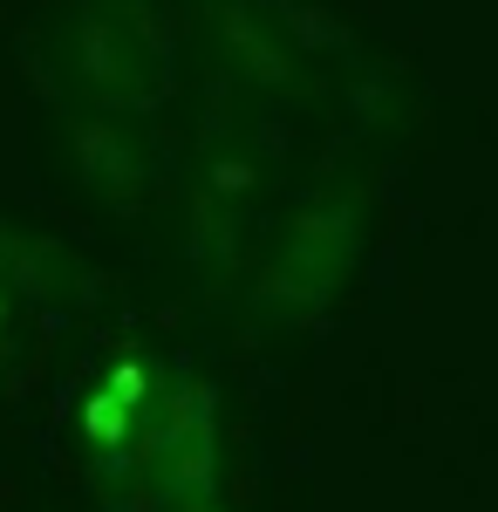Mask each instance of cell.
<instances>
[{
  "mask_svg": "<svg viewBox=\"0 0 498 512\" xmlns=\"http://www.w3.org/2000/svg\"><path fill=\"white\" fill-rule=\"evenodd\" d=\"M219 485V431H212V390L185 383L157 431L137 437V492L151 506H205Z\"/></svg>",
  "mask_w": 498,
  "mask_h": 512,
  "instance_id": "6da1fadb",
  "label": "cell"
},
{
  "mask_svg": "<svg viewBox=\"0 0 498 512\" xmlns=\"http://www.w3.org/2000/svg\"><path fill=\"white\" fill-rule=\"evenodd\" d=\"M348 260H355V212H348V205H321V212H307V219L287 226L280 253H273L267 301H280V308H307V301H321V294L348 274Z\"/></svg>",
  "mask_w": 498,
  "mask_h": 512,
  "instance_id": "7a4b0ae2",
  "label": "cell"
},
{
  "mask_svg": "<svg viewBox=\"0 0 498 512\" xmlns=\"http://www.w3.org/2000/svg\"><path fill=\"white\" fill-rule=\"evenodd\" d=\"M69 69H76L82 89H96L103 103H130V96H144V48L137 35L116 21V14H76L69 21Z\"/></svg>",
  "mask_w": 498,
  "mask_h": 512,
  "instance_id": "3957f363",
  "label": "cell"
},
{
  "mask_svg": "<svg viewBox=\"0 0 498 512\" xmlns=\"http://www.w3.org/2000/svg\"><path fill=\"white\" fill-rule=\"evenodd\" d=\"M69 151H76V171L89 192L116 198V205H130V198L144 192V158H137V144H130V130L110 117H76L69 123Z\"/></svg>",
  "mask_w": 498,
  "mask_h": 512,
  "instance_id": "277c9868",
  "label": "cell"
},
{
  "mask_svg": "<svg viewBox=\"0 0 498 512\" xmlns=\"http://www.w3.org/2000/svg\"><path fill=\"white\" fill-rule=\"evenodd\" d=\"M219 48L232 55V69H246L253 82H267V89H280V82H294V55L280 48V35H273L267 14H253V7H219Z\"/></svg>",
  "mask_w": 498,
  "mask_h": 512,
  "instance_id": "5b68a950",
  "label": "cell"
},
{
  "mask_svg": "<svg viewBox=\"0 0 498 512\" xmlns=\"http://www.w3.org/2000/svg\"><path fill=\"white\" fill-rule=\"evenodd\" d=\"M76 274V260L55 239L0 233V287H28V294H62V280Z\"/></svg>",
  "mask_w": 498,
  "mask_h": 512,
  "instance_id": "8992f818",
  "label": "cell"
},
{
  "mask_svg": "<svg viewBox=\"0 0 498 512\" xmlns=\"http://www.w3.org/2000/svg\"><path fill=\"white\" fill-rule=\"evenodd\" d=\"M137 410H144V403H130L116 383H103V390L89 396V410H82V431H89V444H96L103 458H110V451H130V424H137Z\"/></svg>",
  "mask_w": 498,
  "mask_h": 512,
  "instance_id": "52a82bcc",
  "label": "cell"
},
{
  "mask_svg": "<svg viewBox=\"0 0 498 512\" xmlns=\"http://www.w3.org/2000/svg\"><path fill=\"white\" fill-rule=\"evenodd\" d=\"M0 335H7V294H0Z\"/></svg>",
  "mask_w": 498,
  "mask_h": 512,
  "instance_id": "ba28073f",
  "label": "cell"
},
{
  "mask_svg": "<svg viewBox=\"0 0 498 512\" xmlns=\"http://www.w3.org/2000/svg\"><path fill=\"white\" fill-rule=\"evenodd\" d=\"M198 512H219V506H198Z\"/></svg>",
  "mask_w": 498,
  "mask_h": 512,
  "instance_id": "9c48e42d",
  "label": "cell"
}]
</instances>
